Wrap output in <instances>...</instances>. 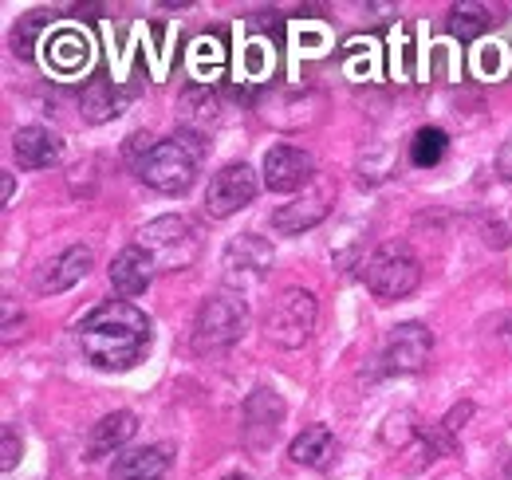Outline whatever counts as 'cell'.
I'll return each instance as SVG.
<instances>
[{
  "label": "cell",
  "instance_id": "obj_1",
  "mask_svg": "<svg viewBox=\"0 0 512 480\" xmlns=\"http://www.w3.org/2000/svg\"><path fill=\"white\" fill-rule=\"evenodd\" d=\"M79 347L99 370H127L150 351V319L127 300H107L79 323Z\"/></svg>",
  "mask_w": 512,
  "mask_h": 480
},
{
  "label": "cell",
  "instance_id": "obj_2",
  "mask_svg": "<svg viewBox=\"0 0 512 480\" xmlns=\"http://www.w3.org/2000/svg\"><path fill=\"white\" fill-rule=\"evenodd\" d=\"M205 146L193 130H178L170 142H154V150H146L134 166H138V178L146 181L150 189L158 193H186L197 174V162H201Z\"/></svg>",
  "mask_w": 512,
  "mask_h": 480
},
{
  "label": "cell",
  "instance_id": "obj_3",
  "mask_svg": "<svg viewBox=\"0 0 512 480\" xmlns=\"http://www.w3.org/2000/svg\"><path fill=\"white\" fill-rule=\"evenodd\" d=\"M138 248L154 260L158 272H186L201 256V233L186 217H158L138 233Z\"/></svg>",
  "mask_w": 512,
  "mask_h": 480
},
{
  "label": "cell",
  "instance_id": "obj_4",
  "mask_svg": "<svg viewBox=\"0 0 512 480\" xmlns=\"http://www.w3.org/2000/svg\"><path fill=\"white\" fill-rule=\"evenodd\" d=\"M316 319H320V303L308 288H284L264 315V335H268V343L296 351L312 339Z\"/></svg>",
  "mask_w": 512,
  "mask_h": 480
},
{
  "label": "cell",
  "instance_id": "obj_5",
  "mask_svg": "<svg viewBox=\"0 0 512 480\" xmlns=\"http://www.w3.org/2000/svg\"><path fill=\"white\" fill-rule=\"evenodd\" d=\"M249 327V307L233 292H217L197 307L193 319V347L197 351H225L233 347Z\"/></svg>",
  "mask_w": 512,
  "mask_h": 480
},
{
  "label": "cell",
  "instance_id": "obj_6",
  "mask_svg": "<svg viewBox=\"0 0 512 480\" xmlns=\"http://www.w3.org/2000/svg\"><path fill=\"white\" fill-rule=\"evenodd\" d=\"M363 280L379 300H406L422 284V264L406 244H383L363 264Z\"/></svg>",
  "mask_w": 512,
  "mask_h": 480
},
{
  "label": "cell",
  "instance_id": "obj_7",
  "mask_svg": "<svg viewBox=\"0 0 512 480\" xmlns=\"http://www.w3.org/2000/svg\"><path fill=\"white\" fill-rule=\"evenodd\" d=\"M256 193H260V181H256L253 166L233 162V166H225L221 174H213V181H209V189H205V213L213 221H225V217L241 213L245 205H253Z\"/></svg>",
  "mask_w": 512,
  "mask_h": 480
},
{
  "label": "cell",
  "instance_id": "obj_8",
  "mask_svg": "<svg viewBox=\"0 0 512 480\" xmlns=\"http://www.w3.org/2000/svg\"><path fill=\"white\" fill-rule=\"evenodd\" d=\"M434 355V335L422 323H398L390 331L383 347V370L386 374H418Z\"/></svg>",
  "mask_w": 512,
  "mask_h": 480
},
{
  "label": "cell",
  "instance_id": "obj_9",
  "mask_svg": "<svg viewBox=\"0 0 512 480\" xmlns=\"http://www.w3.org/2000/svg\"><path fill=\"white\" fill-rule=\"evenodd\" d=\"M280 425H284V402H280V394L268 390V386L253 390L249 402H245V414H241V437H245V445L253 453L272 449V441L280 437Z\"/></svg>",
  "mask_w": 512,
  "mask_h": 480
},
{
  "label": "cell",
  "instance_id": "obj_10",
  "mask_svg": "<svg viewBox=\"0 0 512 480\" xmlns=\"http://www.w3.org/2000/svg\"><path fill=\"white\" fill-rule=\"evenodd\" d=\"M225 280L233 288H249L256 280H264V272L272 268V244L256 233H241L225 244Z\"/></svg>",
  "mask_w": 512,
  "mask_h": 480
},
{
  "label": "cell",
  "instance_id": "obj_11",
  "mask_svg": "<svg viewBox=\"0 0 512 480\" xmlns=\"http://www.w3.org/2000/svg\"><path fill=\"white\" fill-rule=\"evenodd\" d=\"M312 174H316V162L300 146H272L264 154V185L272 193H292V189L308 185Z\"/></svg>",
  "mask_w": 512,
  "mask_h": 480
},
{
  "label": "cell",
  "instance_id": "obj_12",
  "mask_svg": "<svg viewBox=\"0 0 512 480\" xmlns=\"http://www.w3.org/2000/svg\"><path fill=\"white\" fill-rule=\"evenodd\" d=\"M12 154H16V162H20L24 170H48V166L60 162L64 142H60V134L48 130V126H20V130L12 134Z\"/></svg>",
  "mask_w": 512,
  "mask_h": 480
},
{
  "label": "cell",
  "instance_id": "obj_13",
  "mask_svg": "<svg viewBox=\"0 0 512 480\" xmlns=\"http://www.w3.org/2000/svg\"><path fill=\"white\" fill-rule=\"evenodd\" d=\"M154 260L138 248V244H130L123 248L115 260H111V288L123 296V300H134V296H142L146 288H150V280H154Z\"/></svg>",
  "mask_w": 512,
  "mask_h": 480
},
{
  "label": "cell",
  "instance_id": "obj_14",
  "mask_svg": "<svg viewBox=\"0 0 512 480\" xmlns=\"http://www.w3.org/2000/svg\"><path fill=\"white\" fill-rule=\"evenodd\" d=\"M87 272H91V248H87V244H71V248H64V252L44 268V276L36 280V288H40L44 296H60L67 288H75Z\"/></svg>",
  "mask_w": 512,
  "mask_h": 480
},
{
  "label": "cell",
  "instance_id": "obj_15",
  "mask_svg": "<svg viewBox=\"0 0 512 480\" xmlns=\"http://www.w3.org/2000/svg\"><path fill=\"white\" fill-rule=\"evenodd\" d=\"M323 217H327V193H304L272 213V229L284 237H300V233L316 229Z\"/></svg>",
  "mask_w": 512,
  "mask_h": 480
},
{
  "label": "cell",
  "instance_id": "obj_16",
  "mask_svg": "<svg viewBox=\"0 0 512 480\" xmlns=\"http://www.w3.org/2000/svg\"><path fill=\"white\" fill-rule=\"evenodd\" d=\"M166 473H170V445L127 449L111 465V480H162Z\"/></svg>",
  "mask_w": 512,
  "mask_h": 480
},
{
  "label": "cell",
  "instance_id": "obj_17",
  "mask_svg": "<svg viewBox=\"0 0 512 480\" xmlns=\"http://www.w3.org/2000/svg\"><path fill=\"white\" fill-rule=\"evenodd\" d=\"M134 429H138V421H134L130 410H115V414H107V418L91 429V437H87V461H103V457H111V453L119 457V453H123V445L134 437Z\"/></svg>",
  "mask_w": 512,
  "mask_h": 480
},
{
  "label": "cell",
  "instance_id": "obj_18",
  "mask_svg": "<svg viewBox=\"0 0 512 480\" xmlns=\"http://www.w3.org/2000/svg\"><path fill=\"white\" fill-rule=\"evenodd\" d=\"M446 24L453 40L473 44V40H481V36L497 24V12H493L489 4H481V0H465V4H453V8H449Z\"/></svg>",
  "mask_w": 512,
  "mask_h": 480
},
{
  "label": "cell",
  "instance_id": "obj_19",
  "mask_svg": "<svg viewBox=\"0 0 512 480\" xmlns=\"http://www.w3.org/2000/svg\"><path fill=\"white\" fill-rule=\"evenodd\" d=\"M44 48H48V67H56L60 75H75V71H83V63L91 60V44L75 28H60L52 40H44Z\"/></svg>",
  "mask_w": 512,
  "mask_h": 480
},
{
  "label": "cell",
  "instance_id": "obj_20",
  "mask_svg": "<svg viewBox=\"0 0 512 480\" xmlns=\"http://www.w3.org/2000/svg\"><path fill=\"white\" fill-rule=\"evenodd\" d=\"M331 453H335V437H331L327 425H308V429L288 445V457H292L296 465H308V469H323V465L331 461Z\"/></svg>",
  "mask_w": 512,
  "mask_h": 480
},
{
  "label": "cell",
  "instance_id": "obj_21",
  "mask_svg": "<svg viewBox=\"0 0 512 480\" xmlns=\"http://www.w3.org/2000/svg\"><path fill=\"white\" fill-rule=\"evenodd\" d=\"M446 150H449V134L442 126H422V130L410 138V162H414L418 170L438 166V162L446 158Z\"/></svg>",
  "mask_w": 512,
  "mask_h": 480
},
{
  "label": "cell",
  "instance_id": "obj_22",
  "mask_svg": "<svg viewBox=\"0 0 512 480\" xmlns=\"http://www.w3.org/2000/svg\"><path fill=\"white\" fill-rule=\"evenodd\" d=\"M123 115V103L111 87V79H91V87L83 91V119L87 122H107Z\"/></svg>",
  "mask_w": 512,
  "mask_h": 480
},
{
  "label": "cell",
  "instance_id": "obj_23",
  "mask_svg": "<svg viewBox=\"0 0 512 480\" xmlns=\"http://www.w3.org/2000/svg\"><path fill=\"white\" fill-rule=\"evenodd\" d=\"M182 130H193V134H201V130H209L213 122H217V95L209 91V87H197L190 91L186 99H182Z\"/></svg>",
  "mask_w": 512,
  "mask_h": 480
},
{
  "label": "cell",
  "instance_id": "obj_24",
  "mask_svg": "<svg viewBox=\"0 0 512 480\" xmlns=\"http://www.w3.org/2000/svg\"><path fill=\"white\" fill-rule=\"evenodd\" d=\"M48 12H28L20 24H16V32H12V56H20V60H32V52H36V36L48 28Z\"/></svg>",
  "mask_w": 512,
  "mask_h": 480
},
{
  "label": "cell",
  "instance_id": "obj_25",
  "mask_svg": "<svg viewBox=\"0 0 512 480\" xmlns=\"http://www.w3.org/2000/svg\"><path fill=\"white\" fill-rule=\"evenodd\" d=\"M16 461H20V433H16V425H4V449H0V469H4V473H12V469H16Z\"/></svg>",
  "mask_w": 512,
  "mask_h": 480
},
{
  "label": "cell",
  "instance_id": "obj_26",
  "mask_svg": "<svg viewBox=\"0 0 512 480\" xmlns=\"http://www.w3.org/2000/svg\"><path fill=\"white\" fill-rule=\"evenodd\" d=\"M16 327H24V315H16V300L4 296V343L16 339Z\"/></svg>",
  "mask_w": 512,
  "mask_h": 480
},
{
  "label": "cell",
  "instance_id": "obj_27",
  "mask_svg": "<svg viewBox=\"0 0 512 480\" xmlns=\"http://www.w3.org/2000/svg\"><path fill=\"white\" fill-rule=\"evenodd\" d=\"M497 174L505 181H512V134L505 138V146L497 150Z\"/></svg>",
  "mask_w": 512,
  "mask_h": 480
},
{
  "label": "cell",
  "instance_id": "obj_28",
  "mask_svg": "<svg viewBox=\"0 0 512 480\" xmlns=\"http://www.w3.org/2000/svg\"><path fill=\"white\" fill-rule=\"evenodd\" d=\"M0 189H4V205H8V201H12V189H16L12 174H4V178H0Z\"/></svg>",
  "mask_w": 512,
  "mask_h": 480
},
{
  "label": "cell",
  "instance_id": "obj_29",
  "mask_svg": "<svg viewBox=\"0 0 512 480\" xmlns=\"http://www.w3.org/2000/svg\"><path fill=\"white\" fill-rule=\"evenodd\" d=\"M509 477H512V461H509Z\"/></svg>",
  "mask_w": 512,
  "mask_h": 480
}]
</instances>
